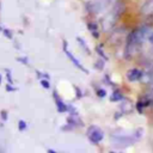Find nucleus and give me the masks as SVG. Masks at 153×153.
Segmentation results:
<instances>
[{"instance_id":"nucleus-5","label":"nucleus","mask_w":153,"mask_h":153,"mask_svg":"<svg viewBox=\"0 0 153 153\" xmlns=\"http://www.w3.org/2000/svg\"><path fill=\"white\" fill-rule=\"evenodd\" d=\"M54 99H55L56 109H57L59 112H66V111H68V105H66V104L61 100V98L56 94V92H54Z\"/></svg>"},{"instance_id":"nucleus-18","label":"nucleus","mask_w":153,"mask_h":153,"mask_svg":"<svg viewBox=\"0 0 153 153\" xmlns=\"http://www.w3.org/2000/svg\"><path fill=\"white\" fill-rule=\"evenodd\" d=\"M0 84H1V75H0Z\"/></svg>"},{"instance_id":"nucleus-14","label":"nucleus","mask_w":153,"mask_h":153,"mask_svg":"<svg viewBox=\"0 0 153 153\" xmlns=\"http://www.w3.org/2000/svg\"><path fill=\"white\" fill-rule=\"evenodd\" d=\"M11 85H6V88H7V91H14L16 88L14 87H10Z\"/></svg>"},{"instance_id":"nucleus-7","label":"nucleus","mask_w":153,"mask_h":153,"mask_svg":"<svg viewBox=\"0 0 153 153\" xmlns=\"http://www.w3.org/2000/svg\"><path fill=\"white\" fill-rule=\"evenodd\" d=\"M110 99H111V102H118V100H122L123 99V96H122V93L118 90H116V91L112 92V97Z\"/></svg>"},{"instance_id":"nucleus-11","label":"nucleus","mask_w":153,"mask_h":153,"mask_svg":"<svg viewBox=\"0 0 153 153\" xmlns=\"http://www.w3.org/2000/svg\"><path fill=\"white\" fill-rule=\"evenodd\" d=\"M2 32H4V33H5V35L8 37V38H12V33H11V32H10L7 29H4V30H2Z\"/></svg>"},{"instance_id":"nucleus-9","label":"nucleus","mask_w":153,"mask_h":153,"mask_svg":"<svg viewBox=\"0 0 153 153\" xmlns=\"http://www.w3.org/2000/svg\"><path fill=\"white\" fill-rule=\"evenodd\" d=\"M147 38H148V41L153 44V29L148 31V33H147Z\"/></svg>"},{"instance_id":"nucleus-6","label":"nucleus","mask_w":153,"mask_h":153,"mask_svg":"<svg viewBox=\"0 0 153 153\" xmlns=\"http://www.w3.org/2000/svg\"><path fill=\"white\" fill-rule=\"evenodd\" d=\"M63 50H65L66 55L68 56V59H69V60H71V61L73 62V65H74V66H76V67H78L79 69H81L82 72H86V73H87V71H86V69H85V68L82 67V65H81V63H80V62H79V61H78V60H76V59H75V57H74V56L72 55V53H71V51H69V50H68V49H67L66 47H65V49H63Z\"/></svg>"},{"instance_id":"nucleus-8","label":"nucleus","mask_w":153,"mask_h":153,"mask_svg":"<svg viewBox=\"0 0 153 153\" xmlns=\"http://www.w3.org/2000/svg\"><path fill=\"white\" fill-rule=\"evenodd\" d=\"M18 129H19L20 131L25 130V129H26V122H25V121H23V120H20V121L18 122Z\"/></svg>"},{"instance_id":"nucleus-1","label":"nucleus","mask_w":153,"mask_h":153,"mask_svg":"<svg viewBox=\"0 0 153 153\" xmlns=\"http://www.w3.org/2000/svg\"><path fill=\"white\" fill-rule=\"evenodd\" d=\"M148 31H149V29L147 26H142V27H139L137 30L133 31L128 36L127 45H126V54H127V56L130 57V56H133L136 53V50L140 47V44L142 43L143 38L147 37Z\"/></svg>"},{"instance_id":"nucleus-16","label":"nucleus","mask_w":153,"mask_h":153,"mask_svg":"<svg viewBox=\"0 0 153 153\" xmlns=\"http://www.w3.org/2000/svg\"><path fill=\"white\" fill-rule=\"evenodd\" d=\"M47 153H56V152H55V151H53V149H48V151H47Z\"/></svg>"},{"instance_id":"nucleus-19","label":"nucleus","mask_w":153,"mask_h":153,"mask_svg":"<svg viewBox=\"0 0 153 153\" xmlns=\"http://www.w3.org/2000/svg\"><path fill=\"white\" fill-rule=\"evenodd\" d=\"M110 153H115V152H112V151H111V152H110Z\"/></svg>"},{"instance_id":"nucleus-15","label":"nucleus","mask_w":153,"mask_h":153,"mask_svg":"<svg viewBox=\"0 0 153 153\" xmlns=\"http://www.w3.org/2000/svg\"><path fill=\"white\" fill-rule=\"evenodd\" d=\"M7 79H8V81L10 82H12V78H11V74H10V72L7 71Z\"/></svg>"},{"instance_id":"nucleus-2","label":"nucleus","mask_w":153,"mask_h":153,"mask_svg":"<svg viewBox=\"0 0 153 153\" xmlns=\"http://www.w3.org/2000/svg\"><path fill=\"white\" fill-rule=\"evenodd\" d=\"M103 131L98 128V127H96V126H91V127H88V129H87V137H88V140L92 142V143H94V145H98L102 140H103Z\"/></svg>"},{"instance_id":"nucleus-4","label":"nucleus","mask_w":153,"mask_h":153,"mask_svg":"<svg viewBox=\"0 0 153 153\" xmlns=\"http://www.w3.org/2000/svg\"><path fill=\"white\" fill-rule=\"evenodd\" d=\"M142 78V72L139 68H131L127 72V79L129 81H137Z\"/></svg>"},{"instance_id":"nucleus-17","label":"nucleus","mask_w":153,"mask_h":153,"mask_svg":"<svg viewBox=\"0 0 153 153\" xmlns=\"http://www.w3.org/2000/svg\"><path fill=\"white\" fill-rule=\"evenodd\" d=\"M117 0H109V2H116Z\"/></svg>"},{"instance_id":"nucleus-3","label":"nucleus","mask_w":153,"mask_h":153,"mask_svg":"<svg viewBox=\"0 0 153 153\" xmlns=\"http://www.w3.org/2000/svg\"><path fill=\"white\" fill-rule=\"evenodd\" d=\"M140 13L143 16H152L153 14V0H146L140 7Z\"/></svg>"},{"instance_id":"nucleus-13","label":"nucleus","mask_w":153,"mask_h":153,"mask_svg":"<svg viewBox=\"0 0 153 153\" xmlns=\"http://www.w3.org/2000/svg\"><path fill=\"white\" fill-rule=\"evenodd\" d=\"M1 118H2V120H5V121L7 120V112H6V111H4V110L1 111Z\"/></svg>"},{"instance_id":"nucleus-10","label":"nucleus","mask_w":153,"mask_h":153,"mask_svg":"<svg viewBox=\"0 0 153 153\" xmlns=\"http://www.w3.org/2000/svg\"><path fill=\"white\" fill-rule=\"evenodd\" d=\"M41 85L44 87V88H49L50 87V84L48 80H41Z\"/></svg>"},{"instance_id":"nucleus-12","label":"nucleus","mask_w":153,"mask_h":153,"mask_svg":"<svg viewBox=\"0 0 153 153\" xmlns=\"http://www.w3.org/2000/svg\"><path fill=\"white\" fill-rule=\"evenodd\" d=\"M97 93H98V96H99V97H104V96L106 94V92H105L104 90H98V91H97Z\"/></svg>"}]
</instances>
